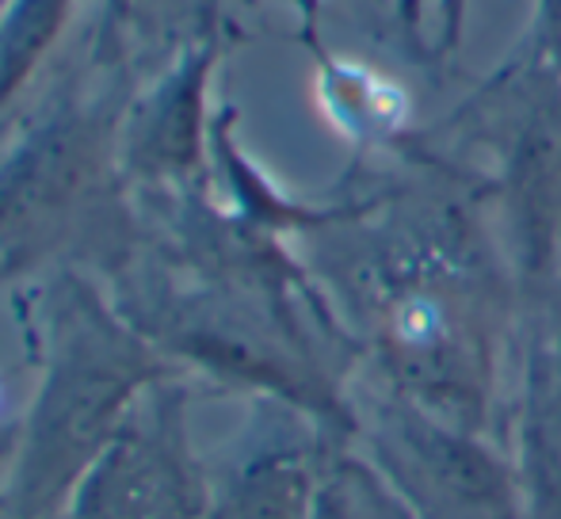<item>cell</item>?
<instances>
[{"mask_svg":"<svg viewBox=\"0 0 561 519\" xmlns=\"http://www.w3.org/2000/svg\"><path fill=\"white\" fill-rule=\"evenodd\" d=\"M409 4H416V0H409ZM447 4H450V12H455V15H458V8H462L458 0H447Z\"/></svg>","mask_w":561,"mask_h":519,"instance_id":"obj_13","label":"cell"},{"mask_svg":"<svg viewBox=\"0 0 561 519\" xmlns=\"http://www.w3.org/2000/svg\"><path fill=\"white\" fill-rule=\"evenodd\" d=\"M355 443L416 519H527L516 462L493 436L455 428L393 390L355 405Z\"/></svg>","mask_w":561,"mask_h":519,"instance_id":"obj_3","label":"cell"},{"mask_svg":"<svg viewBox=\"0 0 561 519\" xmlns=\"http://www.w3.org/2000/svg\"><path fill=\"white\" fill-rule=\"evenodd\" d=\"M100 4H104V12H100V50L115 54L146 12V0H100Z\"/></svg>","mask_w":561,"mask_h":519,"instance_id":"obj_11","label":"cell"},{"mask_svg":"<svg viewBox=\"0 0 561 519\" xmlns=\"http://www.w3.org/2000/svg\"><path fill=\"white\" fill-rule=\"evenodd\" d=\"M176 364L89 279L61 275L46 298V356L8 470V519H61L69 493L118 424Z\"/></svg>","mask_w":561,"mask_h":519,"instance_id":"obj_2","label":"cell"},{"mask_svg":"<svg viewBox=\"0 0 561 519\" xmlns=\"http://www.w3.org/2000/svg\"><path fill=\"white\" fill-rule=\"evenodd\" d=\"M210 466L187 424V387L153 382L92 459L61 519H207Z\"/></svg>","mask_w":561,"mask_h":519,"instance_id":"obj_4","label":"cell"},{"mask_svg":"<svg viewBox=\"0 0 561 519\" xmlns=\"http://www.w3.org/2000/svg\"><path fill=\"white\" fill-rule=\"evenodd\" d=\"M73 15V0H4L0 4V119L43 69Z\"/></svg>","mask_w":561,"mask_h":519,"instance_id":"obj_9","label":"cell"},{"mask_svg":"<svg viewBox=\"0 0 561 519\" xmlns=\"http://www.w3.org/2000/svg\"><path fill=\"white\" fill-rule=\"evenodd\" d=\"M310 519H416L393 482L355 439L336 443L325 459Z\"/></svg>","mask_w":561,"mask_h":519,"instance_id":"obj_10","label":"cell"},{"mask_svg":"<svg viewBox=\"0 0 561 519\" xmlns=\"http://www.w3.org/2000/svg\"><path fill=\"white\" fill-rule=\"evenodd\" d=\"M535 31H539V50H547L550 66L561 73V0H542Z\"/></svg>","mask_w":561,"mask_h":519,"instance_id":"obj_12","label":"cell"},{"mask_svg":"<svg viewBox=\"0 0 561 519\" xmlns=\"http://www.w3.org/2000/svg\"><path fill=\"white\" fill-rule=\"evenodd\" d=\"M115 138L96 115L61 107L0 161V275L27 267L92 195Z\"/></svg>","mask_w":561,"mask_h":519,"instance_id":"obj_5","label":"cell"},{"mask_svg":"<svg viewBox=\"0 0 561 519\" xmlns=\"http://www.w3.org/2000/svg\"><path fill=\"white\" fill-rule=\"evenodd\" d=\"M347 439L313 416L260 397V420L249 424L237 454L210 470L207 519H310L325 459Z\"/></svg>","mask_w":561,"mask_h":519,"instance_id":"obj_7","label":"cell"},{"mask_svg":"<svg viewBox=\"0 0 561 519\" xmlns=\"http://www.w3.org/2000/svg\"><path fill=\"white\" fill-rule=\"evenodd\" d=\"M508 454L516 462L527 519H561V295L527 348Z\"/></svg>","mask_w":561,"mask_h":519,"instance_id":"obj_8","label":"cell"},{"mask_svg":"<svg viewBox=\"0 0 561 519\" xmlns=\"http://www.w3.org/2000/svg\"><path fill=\"white\" fill-rule=\"evenodd\" d=\"M347 282L370 321L386 390L455 428L493 436L501 305L470 222L439 203L370 249Z\"/></svg>","mask_w":561,"mask_h":519,"instance_id":"obj_1","label":"cell"},{"mask_svg":"<svg viewBox=\"0 0 561 519\" xmlns=\"http://www.w3.org/2000/svg\"><path fill=\"white\" fill-rule=\"evenodd\" d=\"M218 61V38L187 46L169 73H161L126 112L115 130V164L134 187L169 199L203 187L210 169V73Z\"/></svg>","mask_w":561,"mask_h":519,"instance_id":"obj_6","label":"cell"}]
</instances>
